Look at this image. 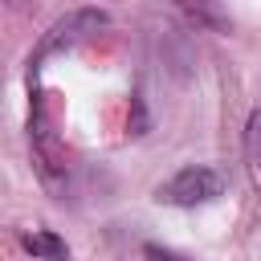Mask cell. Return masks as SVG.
Returning a JSON list of instances; mask_svg holds the SVG:
<instances>
[{"label": "cell", "mask_w": 261, "mask_h": 261, "mask_svg": "<svg viewBox=\"0 0 261 261\" xmlns=\"http://www.w3.org/2000/svg\"><path fill=\"white\" fill-rule=\"evenodd\" d=\"M224 192V179L212 171V167H184L175 171L167 184H159L155 200L163 204H175V208H196V204H208Z\"/></svg>", "instance_id": "obj_1"}, {"label": "cell", "mask_w": 261, "mask_h": 261, "mask_svg": "<svg viewBox=\"0 0 261 261\" xmlns=\"http://www.w3.org/2000/svg\"><path fill=\"white\" fill-rule=\"evenodd\" d=\"M102 24H106V12H98V8H77V12H69L65 20H57V24L49 29V37H45L41 49H37V61L49 57V53H57V49H65V45H73V41L86 37V33H98Z\"/></svg>", "instance_id": "obj_2"}, {"label": "cell", "mask_w": 261, "mask_h": 261, "mask_svg": "<svg viewBox=\"0 0 261 261\" xmlns=\"http://www.w3.org/2000/svg\"><path fill=\"white\" fill-rule=\"evenodd\" d=\"M20 245H24L33 257H41V261H65V257H69L65 241H61L57 232H49V228H33V232H24Z\"/></svg>", "instance_id": "obj_3"}, {"label": "cell", "mask_w": 261, "mask_h": 261, "mask_svg": "<svg viewBox=\"0 0 261 261\" xmlns=\"http://www.w3.org/2000/svg\"><path fill=\"white\" fill-rule=\"evenodd\" d=\"M245 147H249V159H253V167L261 171V110L249 118V130H245Z\"/></svg>", "instance_id": "obj_4"}, {"label": "cell", "mask_w": 261, "mask_h": 261, "mask_svg": "<svg viewBox=\"0 0 261 261\" xmlns=\"http://www.w3.org/2000/svg\"><path fill=\"white\" fill-rule=\"evenodd\" d=\"M147 257H151V261H184L179 253H171V249H163V245H147Z\"/></svg>", "instance_id": "obj_5"}]
</instances>
